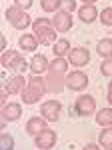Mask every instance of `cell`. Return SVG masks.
Wrapping results in <instances>:
<instances>
[{
	"mask_svg": "<svg viewBox=\"0 0 112 150\" xmlns=\"http://www.w3.org/2000/svg\"><path fill=\"white\" fill-rule=\"evenodd\" d=\"M46 92H48L46 90V78L40 74H32V76H28V84L20 96H22L24 104H36L42 100V96Z\"/></svg>",
	"mask_w": 112,
	"mask_h": 150,
	"instance_id": "obj_1",
	"label": "cell"
},
{
	"mask_svg": "<svg viewBox=\"0 0 112 150\" xmlns=\"http://www.w3.org/2000/svg\"><path fill=\"white\" fill-rule=\"evenodd\" d=\"M0 64L4 68L12 70L14 74H24L26 70H30V60H26L18 50H6V52H2Z\"/></svg>",
	"mask_w": 112,
	"mask_h": 150,
	"instance_id": "obj_2",
	"label": "cell"
},
{
	"mask_svg": "<svg viewBox=\"0 0 112 150\" xmlns=\"http://www.w3.org/2000/svg\"><path fill=\"white\" fill-rule=\"evenodd\" d=\"M4 16H6V20L10 24L12 28H16V30H24V28H30L32 26V18H30V14L22 8H18V6H8L6 12H4Z\"/></svg>",
	"mask_w": 112,
	"mask_h": 150,
	"instance_id": "obj_3",
	"label": "cell"
},
{
	"mask_svg": "<svg viewBox=\"0 0 112 150\" xmlns=\"http://www.w3.org/2000/svg\"><path fill=\"white\" fill-rule=\"evenodd\" d=\"M86 86H88V74L82 72L80 68H76V70H72V72L66 74V88L68 90L82 92V90H86Z\"/></svg>",
	"mask_w": 112,
	"mask_h": 150,
	"instance_id": "obj_4",
	"label": "cell"
},
{
	"mask_svg": "<svg viewBox=\"0 0 112 150\" xmlns=\"http://www.w3.org/2000/svg\"><path fill=\"white\" fill-rule=\"evenodd\" d=\"M74 112L78 116H92L96 112V100H94V96H90V94H80L78 98H76V102H74Z\"/></svg>",
	"mask_w": 112,
	"mask_h": 150,
	"instance_id": "obj_5",
	"label": "cell"
},
{
	"mask_svg": "<svg viewBox=\"0 0 112 150\" xmlns=\"http://www.w3.org/2000/svg\"><path fill=\"white\" fill-rule=\"evenodd\" d=\"M44 78H46V90H48V92L60 94L64 88H66V74H60V72H54V70H48Z\"/></svg>",
	"mask_w": 112,
	"mask_h": 150,
	"instance_id": "obj_6",
	"label": "cell"
},
{
	"mask_svg": "<svg viewBox=\"0 0 112 150\" xmlns=\"http://www.w3.org/2000/svg\"><path fill=\"white\" fill-rule=\"evenodd\" d=\"M62 114V102L60 100H46L40 106V116H44L48 122H56Z\"/></svg>",
	"mask_w": 112,
	"mask_h": 150,
	"instance_id": "obj_7",
	"label": "cell"
},
{
	"mask_svg": "<svg viewBox=\"0 0 112 150\" xmlns=\"http://www.w3.org/2000/svg\"><path fill=\"white\" fill-rule=\"evenodd\" d=\"M58 142V134H56L52 128H46L44 132H40L36 138H34V144L38 150H52Z\"/></svg>",
	"mask_w": 112,
	"mask_h": 150,
	"instance_id": "obj_8",
	"label": "cell"
},
{
	"mask_svg": "<svg viewBox=\"0 0 112 150\" xmlns=\"http://www.w3.org/2000/svg\"><path fill=\"white\" fill-rule=\"evenodd\" d=\"M26 84H28V78L24 76V74H12L8 76V80L4 82V92L8 94H22L24 88H26Z\"/></svg>",
	"mask_w": 112,
	"mask_h": 150,
	"instance_id": "obj_9",
	"label": "cell"
},
{
	"mask_svg": "<svg viewBox=\"0 0 112 150\" xmlns=\"http://www.w3.org/2000/svg\"><path fill=\"white\" fill-rule=\"evenodd\" d=\"M52 24H54L56 32H68V30L72 28V24H74V18H72L70 12L58 10V12H54V16H52Z\"/></svg>",
	"mask_w": 112,
	"mask_h": 150,
	"instance_id": "obj_10",
	"label": "cell"
},
{
	"mask_svg": "<svg viewBox=\"0 0 112 150\" xmlns=\"http://www.w3.org/2000/svg\"><path fill=\"white\" fill-rule=\"evenodd\" d=\"M68 60H70V64L72 66H76V68H82V66H86L90 62V50L84 46H76L70 50V54H68Z\"/></svg>",
	"mask_w": 112,
	"mask_h": 150,
	"instance_id": "obj_11",
	"label": "cell"
},
{
	"mask_svg": "<svg viewBox=\"0 0 112 150\" xmlns=\"http://www.w3.org/2000/svg\"><path fill=\"white\" fill-rule=\"evenodd\" d=\"M46 128H48V120H46L44 116H32V118H28V122H26V134L32 136V138H36L40 132H44Z\"/></svg>",
	"mask_w": 112,
	"mask_h": 150,
	"instance_id": "obj_12",
	"label": "cell"
},
{
	"mask_svg": "<svg viewBox=\"0 0 112 150\" xmlns=\"http://www.w3.org/2000/svg\"><path fill=\"white\" fill-rule=\"evenodd\" d=\"M96 18H100V12L94 4H82L78 8V20L84 24H92Z\"/></svg>",
	"mask_w": 112,
	"mask_h": 150,
	"instance_id": "obj_13",
	"label": "cell"
},
{
	"mask_svg": "<svg viewBox=\"0 0 112 150\" xmlns=\"http://www.w3.org/2000/svg\"><path fill=\"white\" fill-rule=\"evenodd\" d=\"M48 68H50L48 58H46L44 54L34 52V56L30 58V72H32V74H44V72H48Z\"/></svg>",
	"mask_w": 112,
	"mask_h": 150,
	"instance_id": "obj_14",
	"label": "cell"
},
{
	"mask_svg": "<svg viewBox=\"0 0 112 150\" xmlns=\"http://www.w3.org/2000/svg\"><path fill=\"white\" fill-rule=\"evenodd\" d=\"M22 116V106L18 102H8L6 106H2V120L6 122H16Z\"/></svg>",
	"mask_w": 112,
	"mask_h": 150,
	"instance_id": "obj_15",
	"label": "cell"
},
{
	"mask_svg": "<svg viewBox=\"0 0 112 150\" xmlns=\"http://www.w3.org/2000/svg\"><path fill=\"white\" fill-rule=\"evenodd\" d=\"M38 46H40V40L36 34H22L18 38V48L22 52H34Z\"/></svg>",
	"mask_w": 112,
	"mask_h": 150,
	"instance_id": "obj_16",
	"label": "cell"
},
{
	"mask_svg": "<svg viewBox=\"0 0 112 150\" xmlns=\"http://www.w3.org/2000/svg\"><path fill=\"white\" fill-rule=\"evenodd\" d=\"M70 50H72V46H70V40H68V38H58L54 44H52L54 56H64L66 58L68 54H70Z\"/></svg>",
	"mask_w": 112,
	"mask_h": 150,
	"instance_id": "obj_17",
	"label": "cell"
},
{
	"mask_svg": "<svg viewBox=\"0 0 112 150\" xmlns=\"http://www.w3.org/2000/svg\"><path fill=\"white\" fill-rule=\"evenodd\" d=\"M96 124L102 128L112 126V106L110 108H100L98 114H96Z\"/></svg>",
	"mask_w": 112,
	"mask_h": 150,
	"instance_id": "obj_18",
	"label": "cell"
},
{
	"mask_svg": "<svg viewBox=\"0 0 112 150\" xmlns=\"http://www.w3.org/2000/svg\"><path fill=\"white\" fill-rule=\"evenodd\" d=\"M96 52L102 58H112V38H102V40H98Z\"/></svg>",
	"mask_w": 112,
	"mask_h": 150,
	"instance_id": "obj_19",
	"label": "cell"
},
{
	"mask_svg": "<svg viewBox=\"0 0 112 150\" xmlns=\"http://www.w3.org/2000/svg\"><path fill=\"white\" fill-rule=\"evenodd\" d=\"M68 64H70V60H66L64 56H56L54 60H50V68L48 70H54V72H60V74H68Z\"/></svg>",
	"mask_w": 112,
	"mask_h": 150,
	"instance_id": "obj_20",
	"label": "cell"
},
{
	"mask_svg": "<svg viewBox=\"0 0 112 150\" xmlns=\"http://www.w3.org/2000/svg\"><path fill=\"white\" fill-rule=\"evenodd\" d=\"M52 26H54V24H52V20H50V18H46V16H40V18H36V20H34L32 22V34H40V32H44V30H48V28H52Z\"/></svg>",
	"mask_w": 112,
	"mask_h": 150,
	"instance_id": "obj_21",
	"label": "cell"
},
{
	"mask_svg": "<svg viewBox=\"0 0 112 150\" xmlns=\"http://www.w3.org/2000/svg\"><path fill=\"white\" fill-rule=\"evenodd\" d=\"M38 40H40V44H44V46H50V44H54L56 40V28L52 26V28H48V30H44V32H40L38 34Z\"/></svg>",
	"mask_w": 112,
	"mask_h": 150,
	"instance_id": "obj_22",
	"label": "cell"
},
{
	"mask_svg": "<svg viewBox=\"0 0 112 150\" xmlns=\"http://www.w3.org/2000/svg\"><path fill=\"white\" fill-rule=\"evenodd\" d=\"M98 144L102 148H112V126L102 128V132L98 134Z\"/></svg>",
	"mask_w": 112,
	"mask_h": 150,
	"instance_id": "obj_23",
	"label": "cell"
},
{
	"mask_svg": "<svg viewBox=\"0 0 112 150\" xmlns=\"http://www.w3.org/2000/svg\"><path fill=\"white\" fill-rule=\"evenodd\" d=\"M40 8L44 12H58L62 10V0H40Z\"/></svg>",
	"mask_w": 112,
	"mask_h": 150,
	"instance_id": "obj_24",
	"label": "cell"
},
{
	"mask_svg": "<svg viewBox=\"0 0 112 150\" xmlns=\"http://www.w3.org/2000/svg\"><path fill=\"white\" fill-rule=\"evenodd\" d=\"M0 150H14V136L4 132L0 136Z\"/></svg>",
	"mask_w": 112,
	"mask_h": 150,
	"instance_id": "obj_25",
	"label": "cell"
},
{
	"mask_svg": "<svg viewBox=\"0 0 112 150\" xmlns=\"http://www.w3.org/2000/svg\"><path fill=\"white\" fill-rule=\"evenodd\" d=\"M100 72H102V76H106V78H112V58H104V60H102Z\"/></svg>",
	"mask_w": 112,
	"mask_h": 150,
	"instance_id": "obj_26",
	"label": "cell"
},
{
	"mask_svg": "<svg viewBox=\"0 0 112 150\" xmlns=\"http://www.w3.org/2000/svg\"><path fill=\"white\" fill-rule=\"evenodd\" d=\"M100 22L104 24V26H112V6L104 8V10L100 12Z\"/></svg>",
	"mask_w": 112,
	"mask_h": 150,
	"instance_id": "obj_27",
	"label": "cell"
},
{
	"mask_svg": "<svg viewBox=\"0 0 112 150\" xmlns=\"http://www.w3.org/2000/svg\"><path fill=\"white\" fill-rule=\"evenodd\" d=\"M62 10L66 12H76V0H62Z\"/></svg>",
	"mask_w": 112,
	"mask_h": 150,
	"instance_id": "obj_28",
	"label": "cell"
},
{
	"mask_svg": "<svg viewBox=\"0 0 112 150\" xmlns=\"http://www.w3.org/2000/svg\"><path fill=\"white\" fill-rule=\"evenodd\" d=\"M34 0H14V6H18V8H22V10H28L30 6H32Z\"/></svg>",
	"mask_w": 112,
	"mask_h": 150,
	"instance_id": "obj_29",
	"label": "cell"
},
{
	"mask_svg": "<svg viewBox=\"0 0 112 150\" xmlns=\"http://www.w3.org/2000/svg\"><path fill=\"white\" fill-rule=\"evenodd\" d=\"M82 150H104V148H100V144H96V142H90V144H86Z\"/></svg>",
	"mask_w": 112,
	"mask_h": 150,
	"instance_id": "obj_30",
	"label": "cell"
},
{
	"mask_svg": "<svg viewBox=\"0 0 112 150\" xmlns=\"http://www.w3.org/2000/svg\"><path fill=\"white\" fill-rule=\"evenodd\" d=\"M0 50H2V52H6V50H8V40H6V36H2V38H0Z\"/></svg>",
	"mask_w": 112,
	"mask_h": 150,
	"instance_id": "obj_31",
	"label": "cell"
},
{
	"mask_svg": "<svg viewBox=\"0 0 112 150\" xmlns=\"http://www.w3.org/2000/svg\"><path fill=\"white\" fill-rule=\"evenodd\" d=\"M6 98H8V92H2V94H0V104H2V106H6V104H8V102H6Z\"/></svg>",
	"mask_w": 112,
	"mask_h": 150,
	"instance_id": "obj_32",
	"label": "cell"
},
{
	"mask_svg": "<svg viewBox=\"0 0 112 150\" xmlns=\"http://www.w3.org/2000/svg\"><path fill=\"white\" fill-rule=\"evenodd\" d=\"M106 100H108V104L112 106V90H108V94H106Z\"/></svg>",
	"mask_w": 112,
	"mask_h": 150,
	"instance_id": "obj_33",
	"label": "cell"
},
{
	"mask_svg": "<svg viewBox=\"0 0 112 150\" xmlns=\"http://www.w3.org/2000/svg\"><path fill=\"white\" fill-rule=\"evenodd\" d=\"M98 0H82V4H96Z\"/></svg>",
	"mask_w": 112,
	"mask_h": 150,
	"instance_id": "obj_34",
	"label": "cell"
},
{
	"mask_svg": "<svg viewBox=\"0 0 112 150\" xmlns=\"http://www.w3.org/2000/svg\"><path fill=\"white\" fill-rule=\"evenodd\" d=\"M108 90H112V78H110V82H108Z\"/></svg>",
	"mask_w": 112,
	"mask_h": 150,
	"instance_id": "obj_35",
	"label": "cell"
},
{
	"mask_svg": "<svg viewBox=\"0 0 112 150\" xmlns=\"http://www.w3.org/2000/svg\"><path fill=\"white\" fill-rule=\"evenodd\" d=\"M104 150H112V148H104Z\"/></svg>",
	"mask_w": 112,
	"mask_h": 150,
	"instance_id": "obj_36",
	"label": "cell"
}]
</instances>
